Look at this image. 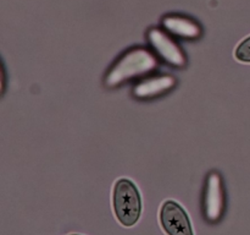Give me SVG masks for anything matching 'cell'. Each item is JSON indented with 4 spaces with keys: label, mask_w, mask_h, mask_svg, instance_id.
<instances>
[{
    "label": "cell",
    "mask_w": 250,
    "mask_h": 235,
    "mask_svg": "<svg viewBox=\"0 0 250 235\" xmlns=\"http://www.w3.org/2000/svg\"><path fill=\"white\" fill-rule=\"evenodd\" d=\"M158 66L156 58L146 49H133L125 54L105 77L107 87H115L138 76L151 72Z\"/></svg>",
    "instance_id": "obj_1"
},
{
    "label": "cell",
    "mask_w": 250,
    "mask_h": 235,
    "mask_svg": "<svg viewBox=\"0 0 250 235\" xmlns=\"http://www.w3.org/2000/svg\"><path fill=\"white\" fill-rule=\"evenodd\" d=\"M112 205L117 220L125 227H133L139 220L142 200L137 186L128 179H121L115 184Z\"/></svg>",
    "instance_id": "obj_2"
},
{
    "label": "cell",
    "mask_w": 250,
    "mask_h": 235,
    "mask_svg": "<svg viewBox=\"0 0 250 235\" xmlns=\"http://www.w3.org/2000/svg\"><path fill=\"white\" fill-rule=\"evenodd\" d=\"M160 223L167 235H194L187 212L173 201H166L161 206Z\"/></svg>",
    "instance_id": "obj_3"
},
{
    "label": "cell",
    "mask_w": 250,
    "mask_h": 235,
    "mask_svg": "<svg viewBox=\"0 0 250 235\" xmlns=\"http://www.w3.org/2000/svg\"><path fill=\"white\" fill-rule=\"evenodd\" d=\"M151 44L158 50V53L165 59L167 63L175 66H183L186 64V56L181 51V49L168 38L167 36L158 29H153L149 33Z\"/></svg>",
    "instance_id": "obj_4"
},
{
    "label": "cell",
    "mask_w": 250,
    "mask_h": 235,
    "mask_svg": "<svg viewBox=\"0 0 250 235\" xmlns=\"http://www.w3.org/2000/svg\"><path fill=\"white\" fill-rule=\"evenodd\" d=\"M205 208L208 217L216 220L224 210V192H222L221 178L217 173H211L208 178L207 192H205Z\"/></svg>",
    "instance_id": "obj_5"
},
{
    "label": "cell",
    "mask_w": 250,
    "mask_h": 235,
    "mask_svg": "<svg viewBox=\"0 0 250 235\" xmlns=\"http://www.w3.org/2000/svg\"><path fill=\"white\" fill-rule=\"evenodd\" d=\"M176 85L175 78L171 76H159L149 77L137 83L133 90V94L138 98H151L171 90Z\"/></svg>",
    "instance_id": "obj_6"
},
{
    "label": "cell",
    "mask_w": 250,
    "mask_h": 235,
    "mask_svg": "<svg viewBox=\"0 0 250 235\" xmlns=\"http://www.w3.org/2000/svg\"><path fill=\"white\" fill-rule=\"evenodd\" d=\"M165 26L173 32L175 34L182 37H197L199 34V27L192 21L186 19H180V17H168L165 19Z\"/></svg>",
    "instance_id": "obj_7"
},
{
    "label": "cell",
    "mask_w": 250,
    "mask_h": 235,
    "mask_svg": "<svg viewBox=\"0 0 250 235\" xmlns=\"http://www.w3.org/2000/svg\"><path fill=\"white\" fill-rule=\"evenodd\" d=\"M236 58L244 63H250V37L244 39L236 49Z\"/></svg>",
    "instance_id": "obj_8"
},
{
    "label": "cell",
    "mask_w": 250,
    "mask_h": 235,
    "mask_svg": "<svg viewBox=\"0 0 250 235\" xmlns=\"http://www.w3.org/2000/svg\"><path fill=\"white\" fill-rule=\"evenodd\" d=\"M71 235H80V234H71Z\"/></svg>",
    "instance_id": "obj_9"
}]
</instances>
